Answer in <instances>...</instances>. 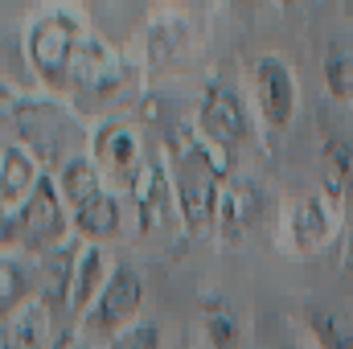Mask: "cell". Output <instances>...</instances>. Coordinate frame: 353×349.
Returning <instances> with one entry per match:
<instances>
[{"mask_svg": "<svg viewBox=\"0 0 353 349\" xmlns=\"http://www.w3.org/2000/svg\"><path fill=\"white\" fill-rule=\"evenodd\" d=\"M165 346V333H161V325H152V321H136L132 329H123L111 349H161Z\"/></svg>", "mask_w": 353, "mask_h": 349, "instance_id": "obj_23", "label": "cell"}, {"mask_svg": "<svg viewBox=\"0 0 353 349\" xmlns=\"http://www.w3.org/2000/svg\"><path fill=\"white\" fill-rule=\"evenodd\" d=\"M325 87L333 99H353V41L329 37L325 41Z\"/></svg>", "mask_w": 353, "mask_h": 349, "instance_id": "obj_21", "label": "cell"}, {"mask_svg": "<svg viewBox=\"0 0 353 349\" xmlns=\"http://www.w3.org/2000/svg\"><path fill=\"white\" fill-rule=\"evenodd\" d=\"M259 214H263V189H259V181L230 177L226 189H222V201H218V222H214L218 235L226 243H234V239H243L259 222Z\"/></svg>", "mask_w": 353, "mask_h": 349, "instance_id": "obj_10", "label": "cell"}, {"mask_svg": "<svg viewBox=\"0 0 353 349\" xmlns=\"http://www.w3.org/2000/svg\"><path fill=\"white\" fill-rule=\"evenodd\" d=\"M205 337H210L214 349H243V325H239V317L230 312L226 300L205 304Z\"/></svg>", "mask_w": 353, "mask_h": 349, "instance_id": "obj_22", "label": "cell"}, {"mask_svg": "<svg viewBox=\"0 0 353 349\" xmlns=\"http://www.w3.org/2000/svg\"><path fill=\"white\" fill-rule=\"evenodd\" d=\"M234 4H239V8H255L259 0H234Z\"/></svg>", "mask_w": 353, "mask_h": 349, "instance_id": "obj_27", "label": "cell"}, {"mask_svg": "<svg viewBox=\"0 0 353 349\" xmlns=\"http://www.w3.org/2000/svg\"><path fill=\"white\" fill-rule=\"evenodd\" d=\"M70 226H74V214H70L58 181L46 173L21 210L4 214L0 235H4V251L17 247L21 255H41L46 259L50 251H58V247L70 243Z\"/></svg>", "mask_w": 353, "mask_h": 349, "instance_id": "obj_3", "label": "cell"}, {"mask_svg": "<svg viewBox=\"0 0 353 349\" xmlns=\"http://www.w3.org/2000/svg\"><path fill=\"white\" fill-rule=\"evenodd\" d=\"M341 8H345V17L353 21V0H341Z\"/></svg>", "mask_w": 353, "mask_h": 349, "instance_id": "obj_26", "label": "cell"}, {"mask_svg": "<svg viewBox=\"0 0 353 349\" xmlns=\"http://www.w3.org/2000/svg\"><path fill=\"white\" fill-rule=\"evenodd\" d=\"M41 177L46 173L37 169V161L17 140H4V157H0V206H4V214L21 210Z\"/></svg>", "mask_w": 353, "mask_h": 349, "instance_id": "obj_11", "label": "cell"}, {"mask_svg": "<svg viewBox=\"0 0 353 349\" xmlns=\"http://www.w3.org/2000/svg\"><path fill=\"white\" fill-rule=\"evenodd\" d=\"M140 304H144V279H140V271L132 263H115L103 296L94 300V308L83 317V329H87L90 337H111L115 341L123 329H132Z\"/></svg>", "mask_w": 353, "mask_h": 349, "instance_id": "obj_5", "label": "cell"}, {"mask_svg": "<svg viewBox=\"0 0 353 349\" xmlns=\"http://www.w3.org/2000/svg\"><path fill=\"white\" fill-rule=\"evenodd\" d=\"M329 230H333L329 201H325V197H312V193L296 197V206H292V214H288L292 247H296V251H316V247H325Z\"/></svg>", "mask_w": 353, "mask_h": 349, "instance_id": "obj_15", "label": "cell"}, {"mask_svg": "<svg viewBox=\"0 0 353 349\" xmlns=\"http://www.w3.org/2000/svg\"><path fill=\"white\" fill-rule=\"evenodd\" d=\"M4 119H8V140H17L50 177H58L74 157H87V128L74 119V111H66L58 99H29L21 94L17 103H4Z\"/></svg>", "mask_w": 353, "mask_h": 349, "instance_id": "obj_2", "label": "cell"}, {"mask_svg": "<svg viewBox=\"0 0 353 349\" xmlns=\"http://www.w3.org/2000/svg\"><path fill=\"white\" fill-rule=\"evenodd\" d=\"M251 83H255V99H259L267 128L271 132H288L292 119H296V103H300L292 66L279 54H259L255 66H251Z\"/></svg>", "mask_w": 353, "mask_h": 349, "instance_id": "obj_7", "label": "cell"}, {"mask_svg": "<svg viewBox=\"0 0 353 349\" xmlns=\"http://www.w3.org/2000/svg\"><path fill=\"white\" fill-rule=\"evenodd\" d=\"M54 312L41 300H29L21 312L4 317V333H0V349H54L58 337L50 329Z\"/></svg>", "mask_w": 353, "mask_h": 349, "instance_id": "obj_12", "label": "cell"}, {"mask_svg": "<svg viewBox=\"0 0 353 349\" xmlns=\"http://www.w3.org/2000/svg\"><path fill=\"white\" fill-rule=\"evenodd\" d=\"M132 201H136V218L140 230H169L181 218V201H176L173 177L165 161H144V169L132 181Z\"/></svg>", "mask_w": 353, "mask_h": 349, "instance_id": "obj_8", "label": "cell"}, {"mask_svg": "<svg viewBox=\"0 0 353 349\" xmlns=\"http://www.w3.org/2000/svg\"><path fill=\"white\" fill-rule=\"evenodd\" d=\"M0 279H4V292H0V312H4V317L21 312L29 300H37L33 271H29V263L21 259L17 251H4V259H0Z\"/></svg>", "mask_w": 353, "mask_h": 349, "instance_id": "obj_18", "label": "cell"}, {"mask_svg": "<svg viewBox=\"0 0 353 349\" xmlns=\"http://www.w3.org/2000/svg\"><path fill=\"white\" fill-rule=\"evenodd\" d=\"M169 177H173L176 201H181V222H185V230H189V235L214 230L222 189H226V181L234 177L230 152L214 148V144L201 140L197 128H193L189 136H176Z\"/></svg>", "mask_w": 353, "mask_h": 349, "instance_id": "obj_1", "label": "cell"}, {"mask_svg": "<svg viewBox=\"0 0 353 349\" xmlns=\"http://www.w3.org/2000/svg\"><path fill=\"white\" fill-rule=\"evenodd\" d=\"M107 279H111V267L103 259V247L99 243H83L79 267H74V288H70V312L74 317H87L94 308V300L103 296Z\"/></svg>", "mask_w": 353, "mask_h": 349, "instance_id": "obj_16", "label": "cell"}, {"mask_svg": "<svg viewBox=\"0 0 353 349\" xmlns=\"http://www.w3.org/2000/svg\"><path fill=\"white\" fill-rule=\"evenodd\" d=\"M304 325H308V333L316 337L321 349H353V321L345 312L329 308V304H308Z\"/></svg>", "mask_w": 353, "mask_h": 349, "instance_id": "obj_19", "label": "cell"}, {"mask_svg": "<svg viewBox=\"0 0 353 349\" xmlns=\"http://www.w3.org/2000/svg\"><path fill=\"white\" fill-rule=\"evenodd\" d=\"M74 235L87 239V243H103V239L119 235V201H115V193H103L90 206L74 210Z\"/></svg>", "mask_w": 353, "mask_h": 349, "instance_id": "obj_20", "label": "cell"}, {"mask_svg": "<svg viewBox=\"0 0 353 349\" xmlns=\"http://www.w3.org/2000/svg\"><path fill=\"white\" fill-rule=\"evenodd\" d=\"M79 251H83V239H70L66 247L50 251L46 255V279H41V292L37 300L58 312V308H70V288H74V267H79Z\"/></svg>", "mask_w": 353, "mask_h": 349, "instance_id": "obj_14", "label": "cell"}, {"mask_svg": "<svg viewBox=\"0 0 353 349\" xmlns=\"http://www.w3.org/2000/svg\"><path fill=\"white\" fill-rule=\"evenodd\" d=\"M90 157H94V165L103 169L107 181H136V173L144 169V148H140V136H136V128L132 123H119V119H107L94 136H90Z\"/></svg>", "mask_w": 353, "mask_h": 349, "instance_id": "obj_9", "label": "cell"}, {"mask_svg": "<svg viewBox=\"0 0 353 349\" xmlns=\"http://www.w3.org/2000/svg\"><path fill=\"white\" fill-rule=\"evenodd\" d=\"M251 132L255 128H251V115H247L239 90L226 87V83H210L201 103H197V136L222 152H234L239 144L251 140Z\"/></svg>", "mask_w": 353, "mask_h": 349, "instance_id": "obj_6", "label": "cell"}, {"mask_svg": "<svg viewBox=\"0 0 353 349\" xmlns=\"http://www.w3.org/2000/svg\"><path fill=\"white\" fill-rule=\"evenodd\" d=\"M83 25L70 12H46L33 21L29 29V62L37 70V79L50 90H66L70 87V66L74 54L83 46Z\"/></svg>", "mask_w": 353, "mask_h": 349, "instance_id": "obj_4", "label": "cell"}, {"mask_svg": "<svg viewBox=\"0 0 353 349\" xmlns=\"http://www.w3.org/2000/svg\"><path fill=\"white\" fill-rule=\"evenodd\" d=\"M345 267H350V275H353V239H350V255H345Z\"/></svg>", "mask_w": 353, "mask_h": 349, "instance_id": "obj_25", "label": "cell"}, {"mask_svg": "<svg viewBox=\"0 0 353 349\" xmlns=\"http://www.w3.org/2000/svg\"><path fill=\"white\" fill-rule=\"evenodd\" d=\"M321 181L333 206H353V136L333 132L321 148Z\"/></svg>", "mask_w": 353, "mask_h": 349, "instance_id": "obj_13", "label": "cell"}, {"mask_svg": "<svg viewBox=\"0 0 353 349\" xmlns=\"http://www.w3.org/2000/svg\"><path fill=\"white\" fill-rule=\"evenodd\" d=\"M54 349H90V341L79 333V329H62V333H58V346H54Z\"/></svg>", "mask_w": 353, "mask_h": 349, "instance_id": "obj_24", "label": "cell"}, {"mask_svg": "<svg viewBox=\"0 0 353 349\" xmlns=\"http://www.w3.org/2000/svg\"><path fill=\"white\" fill-rule=\"evenodd\" d=\"M58 181V189H62V197H66V206H70V214L74 210H83V206H90L94 197H103L107 189H103V169L94 165V157H74L62 173L54 177Z\"/></svg>", "mask_w": 353, "mask_h": 349, "instance_id": "obj_17", "label": "cell"}]
</instances>
